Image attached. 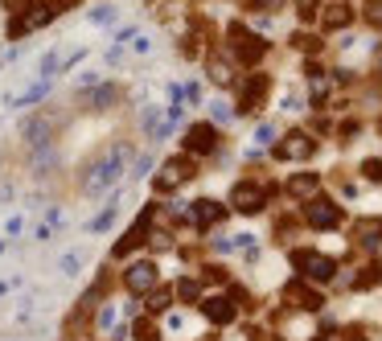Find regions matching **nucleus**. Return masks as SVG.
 Listing matches in <instances>:
<instances>
[{
    "label": "nucleus",
    "mask_w": 382,
    "mask_h": 341,
    "mask_svg": "<svg viewBox=\"0 0 382 341\" xmlns=\"http://www.w3.org/2000/svg\"><path fill=\"white\" fill-rule=\"evenodd\" d=\"M304 222L313 230H337L341 227V206L333 202V197H321L316 194L308 206H304Z\"/></svg>",
    "instance_id": "1"
},
{
    "label": "nucleus",
    "mask_w": 382,
    "mask_h": 341,
    "mask_svg": "<svg viewBox=\"0 0 382 341\" xmlns=\"http://www.w3.org/2000/svg\"><path fill=\"white\" fill-rule=\"evenodd\" d=\"M124 157H128L124 148H111L103 161L91 164V169H86V189H103V185H111V181L124 173Z\"/></svg>",
    "instance_id": "2"
},
{
    "label": "nucleus",
    "mask_w": 382,
    "mask_h": 341,
    "mask_svg": "<svg viewBox=\"0 0 382 341\" xmlns=\"http://www.w3.org/2000/svg\"><path fill=\"white\" fill-rule=\"evenodd\" d=\"M231 46H234V58H238L243 66L259 62V58L267 54V41H263V37H251L243 25H231Z\"/></svg>",
    "instance_id": "3"
},
{
    "label": "nucleus",
    "mask_w": 382,
    "mask_h": 341,
    "mask_svg": "<svg viewBox=\"0 0 382 341\" xmlns=\"http://www.w3.org/2000/svg\"><path fill=\"white\" fill-rule=\"evenodd\" d=\"M231 206L238 214H259L267 206V189L255 185V181H238V185L231 189Z\"/></svg>",
    "instance_id": "4"
},
{
    "label": "nucleus",
    "mask_w": 382,
    "mask_h": 341,
    "mask_svg": "<svg viewBox=\"0 0 382 341\" xmlns=\"http://www.w3.org/2000/svg\"><path fill=\"white\" fill-rule=\"evenodd\" d=\"M292 263H296L308 280H316V284H325V280L337 276V263H333L329 255H316V251H296V255H292Z\"/></svg>",
    "instance_id": "5"
},
{
    "label": "nucleus",
    "mask_w": 382,
    "mask_h": 341,
    "mask_svg": "<svg viewBox=\"0 0 382 341\" xmlns=\"http://www.w3.org/2000/svg\"><path fill=\"white\" fill-rule=\"evenodd\" d=\"M189 177H193V164L185 161V157H173V161H165V169L156 173V181H152V185H156V194H173V189H177V185H185Z\"/></svg>",
    "instance_id": "6"
},
{
    "label": "nucleus",
    "mask_w": 382,
    "mask_h": 341,
    "mask_svg": "<svg viewBox=\"0 0 382 341\" xmlns=\"http://www.w3.org/2000/svg\"><path fill=\"white\" fill-rule=\"evenodd\" d=\"M313 152H316V140L308 132H288L280 144H276V157H280V161H308Z\"/></svg>",
    "instance_id": "7"
},
{
    "label": "nucleus",
    "mask_w": 382,
    "mask_h": 341,
    "mask_svg": "<svg viewBox=\"0 0 382 341\" xmlns=\"http://www.w3.org/2000/svg\"><path fill=\"white\" fill-rule=\"evenodd\" d=\"M124 288L128 292H152L156 288V263H149V260H140V263H132L128 272H124Z\"/></svg>",
    "instance_id": "8"
},
{
    "label": "nucleus",
    "mask_w": 382,
    "mask_h": 341,
    "mask_svg": "<svg viewBox=\"0 0 382 341\" xmlns=\"http://www.w3.org/2000/svg\"><path fill=\"white\" fill-rule=\"evenodd\" d=\"M353 25V9H349V0H329L325 9H321V29L325 33H341Z\"/></svg>",
    "instance_id": "9"
},
{
    "label": "nucleus",
    "mask_w": 382,
    "mask_h": 341,
    "mask_svg": "<svg viewBox=\"0 0 382 341\" xmlns=\"http://www.w3.org/2000/svg\"><path fill=\"white\" fill-rule=\"evenodd\" d=\"M214 144H218V132L210 124H193L185 132V157H206V152H214Z\"/></svg>",
    "instance_id": "10"
},
{
    "label": "nucleus",
    "mask_w": 382,
    "mask_h": 341,
    "mask_svg": "<svg viewBox=\"0 0 382 341\" xmlns=\"http://www.w3.org/2000/svg\"><path fill=\"white\" fill-rule=\"evenodd\" d=\"M283 189H288V197H300V202H313L316 189H321V177L316 173H292V177L283 181Z\"/></svg>",
    "instance_id": "11"
},
{
    "label": "nucleus",
    "mask_w": 382,
    "mask_h": 341,
    "mask_svg": "<svg viewBox=\"0 0 382 341\" xmlns=\"http://www.w3.org/2000/svg\"><path fill=\"white\" fill-rule=\"evenodd\" d=\"M267 74H255V79H247V87H243V103H238V112L243 115H251V112H259V103H263V95H267Z\"/></svg>",
    "instance_id": "12"
},
{
    "label": "nucleus",
    "mask_w": 382,
    "mask_h": 341,
    "mask_svg": "<svg viewBox=\"0 0 382 341\" xmlns=\"http://www.w3.org/2000/svg\"><path fill=\"white\" fill-rule=\"evenodd\" d=\"M201 312H206L214 325H226V321H234V300L231 296H210V300L201 305Z\"/></svg>",
    "instance_id": "13"
},
{
    "label": "nucleus",
    "mask_w": 382,
    "mask_h": 341,
    "mask_svg": "<svg viewBox=\"0 0 382 341\" xmlns=\"http://www.w3.org/2000/svg\"><path fill=\"white\" fill-rule=\"evenodd\" d=\"M353 243L358 247H378L382 243V218H362L353 227Z\"/></svg>",
    "instance_id": "14"
},
{
    "label": "nucleus",
    "mask_w": 382,
    "mask_h": 341,
    "mask_svg": "<svg viewBox=\"0 0 382 341\" xmlns=\"http://www.w3.org/2000/svg\"><path fill=\"white\" fill-rule=\"evenodd\" d=\"M222 218H226V210H222L218 202H210V197H201L198 206H193V222H198V227H214Z\"/></svg>",
    "instance_id": "15"
},
{
    "label": "nucleus",
    "mask_w": 382,
    "mask_h": 341,
    "mask_svg": "<svg viewBox=\"0 0 382 341\" xmlns=\"http://www.w3.org/2000/svg\"><path fill=\"white\" fill-rule=\"evenodd\" d=\"M288 296H292L296 309H321V305H325V296L313 292V288H304V284H288Z\"/></svg>",
    "instance_id": "16"
},
{
    "label": "nucleus",
    "mask_w": 382,
    "mask_h": 341,
    "mask_svg": "<svg viewBox=\"0 0 382 341\" xmlns=\"http://www.w3.org/2000/svg\"><path fill=\"white\" fill-rule=\"evenodd\" d=\"M144 239H149V227H144V218H140V222H136V227H132V230H128V234H124V239L116 243V260H119V255H132V251H136L140 243H144Z\"/></svg>",
    "instance_id": "17"
},
{
    "label": "nucleus",
    "mask_w": 382,
    "mask_h": 341,
    "mask_svg": "<svg viewBox=\"0 0 382 341\" xmlns=\"http://www.w3.org/2000/svg\"><path fill=\"white\" fill-rule=\"evenodd\" d=\"M210 79H214L218 87H231V82H234L231 62H226V58H214V62H210Z\"/></svg>",
    "instance_id": "18"
},
{
    "label": "nucleus",
    "mask_w": 382,
    "mask_h": 341,
    "mask_svg": "<svg viewBox=\"0 0 382 341\" xmlns=\"http://www.w3.org/2000/svg\"><path fill=\"white\" fill-rule=\"evenodd\" d=\"M366 25H370V29H378L382 33V0H366Z\"/></svg>",
    "instance_id": "19"
},
{
    "label": "nucleus",
    "mask_w": 382,
    "mask_h": 341,
    "mask_svg": "<svg viewBox=\"0 0 382 341\" xmlns=\"http://www.w3.org/2000/svg\"><path fill=\"white\" fill-rule=\"evenodd\" d=\"M169 305H173V292H169V288H152V292H149V309L152 312L169 309Z\"/></svg>",
    "instance_id": "20"
},
{
    "label": "nucleus",
    "mask_w": 382,
    "mask_h": 341,
    "mask_svg": "<svg viewBox=\"0 0 382 341\" xmlns=\"http://www.w3.org/2000/svg\"><path fill=\"white\" fill-rule=\"evenodd\" d=\"M111 103H116V87H99L91 95V107H111Z\"/></svg>",
    "instance_id": "21"
},
{
    "label": "nucleus",
    "mask_w": 382,
    "mask_h": 341,
    "mask_svg": "<svg viewBox=\"0 0 382 341\" xmlns=\"http://www.w3.org/2000/svg\"><path fill=\"white\" fill-rule=\"evenodd\" d=\"M198 280H181V284H177V300H185V305H189V300H198Z\"/></svg>",
    "instance_id": "22"
},
{
    "label": "nucleus",
    "mask_w": 382,
    "mask_h": 341,
    "mask_svg": "<svg viewBox=\"0 0 382 341\" xmlns=\"http://www.w3.org/2000/svg\"><path fill=\"white\" fill-rule=\"evenodd\" d=\"M382 280V263H370L362 276H358V288H370V284H378Z\"/></svg>",
    "instance_id": "23"
},
{
    "label": "nucleus",
    "mask_w": 382,
    "mask_h": 341,
    "mask_svg": "<svg viewBox=\"0 0 382 341\" xmlns=\"http://www.w3.org/2000/svg\"><path fill=\"white\" fill-rule=\"evenodd\" d=\"M316 9H321V0H296V13H300V21H313V16H316Z\"/></svg>",
    "instance_id": "24"
},
{
    "label": "nucleus",
    "mask_w": 382,
    "mask_h": 341,
    "mask_svg": "<svg viewBox=\"0 0 382 341\" xmlns=\"http://www.w3.org/2000/svg\"><path fill=\"white\" fill-rule=\"evenodd\" d=\"M362 177L366 181H382V161H366L362 164Z\"/></svg>",
    "instance_id": "25"
},
{
    "label": "nucleus",
    "mask_w": 382,
    "mask_h": 341,
    "mask_svg": "<svg viewBox=\"0 0 382 341\" xmlns=\"http://www.w3.org/2000/svg\"><path fill=\"white\" fill-rule=\"evenodd\" d=\"M251 9H263V13H276V9H283V0H247Z\"/></svg>",
    "instance_id": "26"
},
{
    "label": "nucleus",
    "mask_w": 382,
    "mask_h": 341,
    "mask_svg": "<svg viewBox=\"0 0 382 341\" xmlns=\"http://www.w3.org/2000/svg\"><path fill=\"white\" fill-rule=\"evenodd\" d=\"M136 341H156V329H152L149 321H140V325H136Z\"/></svg>",
    "instance_id": "27"
},
{
    "label": "nucleus",
    "mask_w": 382,
    "mask_h": 341,
    "mask_svg": "<svg viewBox=\"0 0 382 341\" xmlns=\"http://www.w3.org/2000/svg\"><path fill=\"white\" fill-rule=\"evenodd\" d=\"M358 132H362V124H358V119H346V124H341V136H346V140H353Z\"/></svg>",
    "instance_id": "28"
},
{
    "label": "nucleus",
    "mask_w": 382,
    "mask_h": 341,
    "mask_svg": "<svg viewBox=\"0 0 382 341\" xmlns=\"http://www.w3.org/2000/svg\"><path fill=\"white\" fill-rule=\"evenodd\" d=\"M169 243H173V239H169V234H152V247H156V251H165Z\"/></svg>",
    "instance_id": "29"
},
{
    "label": "nucleus",
    "mask_w": 382,
    "mask_h": 341,
    "mask_svg": "<svg viewBox=\"0 0 382 341\" xmlns=\"http://www.w3.org/2000/svg\"><path fill=\"white\" fill-rule=\"evenodd\" d=\"M321 341H341V337H337V333H333V329H329V333H325V337H321Z\"/></svg>",
    "instance_id": "30"
},
{
    "label": "nucleus",
    "mask_w": 382,
    "mask_h": 341,
    "mask_svg": "<svg viewBox=\"0 0 382 341\" xmlns=\"http://www.w3.org/2000/svg\"><path fill=\"white\" fill-rule=\"evenodd\" d=\"M378 132H382V119H378Z\"/></svg>",
    "instance_id": "31"
}]
</instances>
